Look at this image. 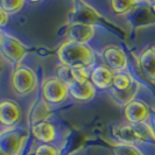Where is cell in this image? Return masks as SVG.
I'll return each instance as SVG.
<instances>
[{
	"label": "cell",
	"mask_w": 155,
	"mask_h": 155,
	"mask_svg": "<svg viewBox=\"0 0 155 155\" xmlns=\"http://www.w3.org/2000/svg\"><path fill=\"white\" fill-rule=\"evenodd\" d=\"M139 63L143 74L150 81L155 82V50L154 48H150L145 50L139 58Z\"/></svg>",
	"instance_id": "cell-15"
},
{
	"label": "cell",
	"mask_w": 155,
	"mask_h": 155,
	"mask_svg": "<svg viewBox=\"0 0 155 155\" xmlns=\"http://www.w3.org/2000/svg\"><path fill=\"white\" fill-rule=\"evenodd\" d=\"M139 2L137 1H133V0H112L110 2L112 11L119 14V15H123V14H127L128 12H131L132 9H134V7L138 5Z\"/></svg>",
	"instance_id": "cell-19"
},
{
	"label": "cell",
	"mask_w": 155,
	"mask_h": 155,
	"mask_svg": "<svg viewBox=\"0 0 155 155\" xmlns=\"http://www.w3.org/2000/svg\"><path fill=\"white\" fill-rule=\"evenodd\" d=\"M34 155H61V152L58 148L54 147V146L43 143L36 148Z\"/></svg>",
	"instance_id": "cell-23"
},
{
	"label": "cell",
	"mask_w": 155,
	"mask_h": 155,
	"mask_svg": "<svg viewBox=\"0 0 155 155\" xmlns=\"http://www.w3.org/2000/svg\"><path fill=\"white\" fill-rule=\"evenodd\" d=\"M103 57L110 69L116 72H123L128 65V58L124 50L118 46H106L103 49Z\"/></svg>",
	"instance_id": "cell-6"
},
{
	"label": "cell",
	"mask_w": 155,
	"mask_h": 155,
	"mask_svg": "<svg viewBox=\"0 0 155 155\" xmlns=\"http://www.w3.org/2000/svg\"><path fill=\"white\" fill-rule=\"evenodd\" d=\"M150 120H152V124H150V127H152V130H153V132L155 134V113H150V118H149Z\"/></svg>",
	"instance_id": "cell-25"
},
{
	"label": "cell",
	"mask_w": 155,
	"mask_h": 155,
	"mask_svg": "<svg viewBox=\"0 0 155 155\" xmlns=\"http://www.w3.org/2000/svg\"><path fill=\"white\" fill-rule=\"evenodd\" d=\"M69 89V96L72 97L75 101H92L96 96V87L92 85L90 81L83 82V83H72L68 86Z\"/></svg>",
	"instance_id": "cell-12"
},
{
	"label": "cell",
	"mask_w": 155,
	"mask_h": 155,
	"mask_svg": "<svg viewBox=\"0 0 155 155\" xmlns=\"http://www.w3.org/2000/svg\"><path fill=\"white\" fill-rule=\"evenodd\" d=\"M1 40H2V33H0V46H1Z\"/></svg>",
	"instance_id": "cell-27"
},
{
	"label": "cell",
	"mask_w": 155,
	"mask_h": 155,
	"mask_svg": "<svg viewBox=\"0 0 155 155\" xmlns=\"http://www.w3.org/2000/svg\"><path fill=\"white\" fill-rule=\"evenodd\" d=\"M0 155H7V154H6V153H5V152H2V150H1V149H0Z\"/></svg>",
	"instance_id": "cell-28"
},
{
	"label": "cell",
	"mask_w": 155,
	"mask_h": 155,
	"mask_svg": "<svg viewBox=\"0 0 155 155\" xmlns=\"http://www.w3.org/2000/svg\"><path fill=\"white\" fill-rule=\"evenodd\" d=\"M57 55L63 65L71 69H89L94 63L92 48L84 43L68 41L60 47Z\"/></svg>",
	"instance_id": "cell-1"
},
{
	"label": "cell",
	"mask_w": 155,
	"mask_h": 155,
	"mask_svg": "<svg viewBox=\"0 0 155 155\" xmlns=\"http://www.w3.org/2000/svg\"><path fill=\"white\" fill-rule=\"evenodd\" d=\"M25 135L16 130H6L0 133V149L7 155H18L22 147Z\"/></svg>",
	"instance_id": "cell-8"
},
{
	"label": "cell",
	"mask_w": 155,
	"mask_h": 155,
	"mask_svg": "<svg viewBox=\"0 0 155 155\" xmlns=\"http://www.w3.org/2000/svg\"><path fill=\"white\" fill-rule=\"evenodd\" d=\"M148 5H149V7L152 9V12L155 14V1H150V2H148Z\"/></svg>",
	"instance_id": "cell-26"
},
{
	"label": "cell",
	"mask_w": 155,
	"mask_h": 155,
	"mask_svg": "<svg viewBox=\"0 0 155 155\" xmlns=\"http://www.w3.org/2000/svg\"><path fill=\"white\" fill-rule=\"evenodd\" d=\"M132 77L126 74V72H114L113 76V82H112V89H114L117 91H124L126 89H128L133 84Z\"/></svg>",
	"instance_id": "cell-18"
},
{
	"label": "cell",
	"mask_w": 155,
	"mask_h": 155,
	"mask_svg": "<svg viewBox=\"0 0 155 155\" xmlns=\"http://www.w3.org/2000/svg\"><path fill=\"white\" fill-rule=\"evenodd\" d=\"M112 137L119 143H138V142H146L150 138L155 140V134L150 126L146 124L132 125L123 124L118 125L112 128Z\"/></svg>",
	"instance_id": "cell-2"
},
{
	"label": "cell",
	"mask_w": 155,
	"mask_h": 155,
	"mask_svg": "<svg viewBox=\"0 0 155 155\" xmlns=\"http://www.w3.org/2000/svg\"><path fill=\"white\" fill-rule=\"evenodd\" d=\"M154 50H155V47H154Z\"/></svg>",
	"instance_id": "cell-29"
},
{
	"label": "cell",
	"mask_w": 155,
	"mask_h": 155,
	"mask_svg": "<svg viewBox=\"0 0 155 155\" xmlns=\"http://www.w3.org/2000/svg\"><path fill=\"white\" fill-rule=\"evenodd\" d=\"M25 4L26 2L23 0H2V1H0V7L7 14H14L22 9Z\"/></svg>",
	"instance_id": "cell-20"
},
{
	"label": "cell",
	"mask_w": 155,
	"mask_h": 155,
	"mask_svg": "<svg viewBox=\"0 0 155 155\" xmlns=\"http://www.w3.org/2000/svg\"><path fill=\"white\" fill-rule=\"evenodd\" d=\"M124 114L128 124L142 125L150 118V111L143 101H132L124 107Z\"/></svg>",
	"instance_id": "cell-7"
},
{
	"label": "cell",
	"mask_w": 155,
	"mask_h": 155,
	"mask_svg": "<svg viewBox=\"0 0 155 155\" xmlns=\"http://www.w3.org/2000/svg\"><path fill=\"white\" fill-rule=\"evenodd\" d=\"M114 72L110 69L107 65L99 64L94 67L90 72V82L96 89L105 90L112 86Z\"/></svg>",
	"instance_id": "cell-10"
},
{
	"label": "cell",
	"mask_w": 155,
	"mask_h": 155,
	"mask_svg": "<svg viewBox=\"0 0 155 155\" xmlns=\"http://www.w3.org/2000/svg\"><path fill=\"white\" fill-rule=\"evenodd\" d=\"M69 96L68 85L57 77H48L42 84V97L47 104L63 103Z\"/></svg>",
	"instance_id": "cell-4"
},
{
	"label": "cell",
	"mask_w": 155,
	"mask_h": 155,
	"mask_svg": "<svg viewBox=\"0 0 155 155\" xmlns=\"http://www.w3.org/2000/svg\"><path fill=\"white\" fill-rule=\"evenodd\" d=\"M12 86L19 96L31 94L38 86V77L31 68L18 67L12 75Z\"/></svg>",
	"instance_id": "cell-3"
},
{
	"label": "cell",
	"mask_w": 155,
	"mask_h": 155,
	"mask_svg": "<svg viewBox=\"0 0 155 155\" xmlns=\"http://www.w3.org/2000/svg\"><path fill=\"white\" fill-rule=\"evenodd\" d=\"M138 89H139V84L137 82H133V84L128 89H126L124 91H117L114 89H111L110 94L112 96V98L116 101H118L119 104L121 105H127L128 103H131L132 101H134V96L135 93L138 92Z\"/></svg>",
	"instance_id": "cell-17"
},
{
	"label": "cell",
	"mask_w": 155,
	"mask_h": 155,
	"mask_svg": "<svg viewBox=\"0 0 155 155\" xmlns=\"http://www.w3.org/2000/svg\"><path fill=\"white\" fill-rule=\"evenodd\" d=\"M0 51L9 62L14 64H19L27 54L26 47L19 40L9 34H4V33H2Z\"/></svg>",
	"instance_id": "cell-5"
},
{
	"label": "cell",
	"mask_w": 155,
	"mask_h": 155,
	"mask_svg": "<svg viewBox=\"0 0 155 155\" xmlns=\"http://www.w3.org/2000/svg\"><path fill=\"white\" fill-rule=\"evenodd\" d=\"M8 15L2 8L0 7V28H4V27H6L8 23Z\"/></svg>",
	"instance_id": "cell-24"
},
{
	"label": "cell",
	"mask_w": 155,
	"mask_h": 155,
	"mask_svg": "<svg viewBox=\"0 0 155 155\" xmlns=\"http://www.w3.org/2000/svg\"><path fill=\"white\" fill-rule=\"evenodd\" d=\"M74 22L87 23L92 25V22L99 20V14L84 2H76V6L72 8Z\"/></svg>",
	"instance_id": "cell-13"
},
{
	"label": "cell",
	"mask_w": 155,
	"mask_h": 155,
	"mask_svg": "<svg viewBox=\"0 0 155 155\" xmlns=\"http://www.w3.org/2000/svg\"><path fill=\"white\" fill-rule=\"evenodd\" d=\"M57 78L62 81L64 84L69 86L70 84L74 83V77H72V69L65 65H60L57 68Z\"/></svg>",
	"instance_id": "cell-22"
},
{
	"label": "cell",
	"mask_w": 155,
	"mask_h": 155,
	"mask_svg": "<svg viewBox=\"0 0 155 155\" xmlns=\"http://www.w3.org/2000/svg\"><path fill=\"white\" fill-rule=\"evenodd\" d=\"M50 114V109L48 107L47 103L45 101H39L33 105V107L29 111V121L31 126L35 124H39L41 121H46L48 116Z\"/></svg>",
	"instance_id": "cell-16"
},
{
	"label": "cell",
	"mask_w": 155,
	"mask_h": 155,
	"mask_svg": "<svg viewBox=\"0 0 155 155\" xmlns=\"http://www.w3.org/2000/svg\"><path fill=\"white\" fill-rule=\"evenodd\" d=\"M113 155H143L137 147L128 143H118L112 149Z\"/></svg>",
	"instance_id": "cell-21"
},
{
	"label": "cell",
	"mask_w": 155,
	"mask_h": 155,
	"mask_svg": "<svg viewBox=\"0 0 155 155\" xmlns=\"http://www.w3.org/2000/svg\"><path fill=\"white\" fill-rule=\"evenodd\" d=\"M67 35L69 38V41L86 45V42H89L94 35V27L93 25L87 23L72 22L68 29Z\"/></svg>",
	"instance_id": "cell-11"
},
{
	"label": "cell",
	"mask_w": 155,
	"mask_h": 155,
	"mask_svg": "<svg viewBox=\"0 0 155 155\" xmlns=\"http://www.w3.org/2000/svg\"><path fill=\"white\" fill-rule=\"evenodd\" d=\"M31 131L35 139H38L39 141L47 143V145L56 139V128L51 123H49L47 120L33 125L31 127Z\"/></svg>",
	"instance_id": "cell-14"
},
{
	"label": "cell",
	"mask_w": 155,
	"mask_h": 155,
	"mask_svg": "<svg viewBox=\"0 0 155 155\" xmlns=\"http://www.w3.org/2000/svg\"><path fill=\"white\" fill-rule=\"evenodd\" d=\"M21 116H22V112L18 103L9 99L0 101V124L1 125L12 127L20 121Z\"/></svg>",
	"instance_id": "cell-9"
}]
</instances>
